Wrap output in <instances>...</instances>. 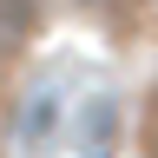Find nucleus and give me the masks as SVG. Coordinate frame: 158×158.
<instances>
[{
	"mask_svg": "<svg viewBox=\"0 0 158 158\" xmlns=\"http://www.w3.org/2000/svg\"><path fill=\"white\" fill-rule=\"evenodd\" d=\"M40 33V0H0V53H20Z\"/></svg>",
	"mask_w": 158,
	"mask_h": 158,
	"instance_id": "obj_1",
	"label": "nucleus"
},
{
	"mask_svg": "<svg viewBox=\"0 0 158 158\" xmlns=\"http://www.w3.org/2000/svg\"><path fill=\"white\" fill-rule=\"evenodd\" d=\"M112 125H118L112 99H92V106H86V125H79V158H112Z\"/></svg>",
	"mask_w": 158,
	"mask_h": 158,
	"instance_id": "obj_2",
	"label": "nucleus"
},
{
	"mask_svg": "<svg viewBox=\"0 0 158 158\" xmlns=\"http://www.w3.org/2000/svg\"><path fill=\"white\" fill-rule=\"evenodd\" d=\"M27 118H20V145H27V152H40V138H46V132H59V99L53 92H33L27 99Z\"/></svg>",
	"mask_w": 158,
	"mask_h": 158,
	"instance_id": "obj_3",
	"label": "nucleus"
},
{
	"mask_svg": "<svg viewBox=\"0 0 158 158\" xmlns=\"http://www.w3.org/2000/svg\"><path fill=\"white\" fill-rule=\"evenodd\" d=\"M79 7H125V0H79Z\"/></svg>",
	"mask_w": 158,
	"mask_h": 158,
	"instance_id": "obj_4",
	"label": "nucleus"
},
{
	"mask_svg": "<svg viewBox=\"0 0 158 158\" xmlns=\"http://www.w3.org/2000/svg\"><path fill=\"white\" fill-rule=\"evenodd\" d=\"M152 138H158V99H152Z\"/></svg>",
	"mask_w": 158,
	"mask_h": 158,
	"instance_id": "obj_5",
	"label": "nucleus"
}]
</instances>
